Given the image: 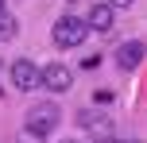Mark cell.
<instances>
[{"instance_id":"1","label":"cell","mask_w":147,"mask_h":143,"mask_svg":"<svg viewBox=\"0 0 147 143\" xmlns=\"http://www.w3.org/2000/svg\"><path fill=\"white\" fill-rule=\"evenodd\" d=\"M23 120H27V136L43 139V136H51V132L58 128L62 112H58V105H51V101H43V105H31Z\"/></svg>"},{"instance_id":"2","label":"cell","mask_w":147,"mask_h":143,"mask_svg":"<svg viewBox=\"0 0 147 143\" xmlns=\"http://www.w3.org/2000/svg\"><path fill=\"white\" fill-rule=\"evenodd\" d=\"M89 35V23L78 19V15H62L58 23H54V46H62V50H74V46H81Z\"/></svg>"},{"instance_id":"3","label":"cell","mask_w":147,"mask_h":143,"mask_svg":"<svg viewBox=\"0 0 147 143\" xmlns=\"http://www.w3.org/2000/svg\"><path fill=\"white\" fill-rule=\"evenodd\" d=\"M12 85L23 89V93L39 89V85H43V70H39L31 58H16V62H12Z\"/></svg>"},{"instance_id":"4","label":"cell","mask_w":147,"mask_h":143,"mask_svg":"<svg viewBox=\"0 0 147 143\" xmlns=\"http://www.w3.org/2000/svg\"><path fill=\"white\" fill-rule=\"evenodd\" d=\"M74 85V70L62 66V62H51V66H43V89L51 93H66Z\"/></svg>"},{"instance_id":"5","label":"cell","mask_w":147,"mask_h":143,"mask_svg":"<svg viewBox=\"0 0 147 143\" xmlns=\"http://www.w3.org/2000/svg\"><path fill=\"white\" fill-rule=\"evenodd\" d=\"M112 19H116V8H109V4H93L85 15V23L93 31H112Z\"/></svg>"},{"instance_id":"6","label":"cell","mask_w":147,"mask_h":143,"mask_svg":"<svg viewBox=\"0 0 147 143\" xmlns=\"http://www.w3.org/2000/svg\"><path fill=\"white\" fill-rule=\"evenodd\" d=\"M143 54H147L143 43H124V46L116 50V66H120V70H136V66L143 62Z\"/></svg>"},{"instance_id":"7","label":"cell","mask_w":147,"mask_h":143,"mask_svg":"<svg viewBox=\"0 0 147 143\" xmlns=\"http://www.w3.org/2000/svg\"><path fill=\"white\" fill-rule=\"evenodd\" d=\"M20 35V19L8 12H0V43H12V39Z\"/></svg>"},{"instance_id":"8","label":"cell","mask_w":147,"mask_h":143,"mask_svg":"<svg viewBox=\"0 0 147 143\" xmlns=\"http://www.w3.org/2000/svg\"><path fill=\"white\" fill-rule=\"evenodd\" d=\"M136 0H109V8H132Z\"/></svg>"},{"instance_id":"9","label":"cell","mask_w":147,"mask_h":143,"mask_svg":"<svg viewBox=\"0 0 147 143\" xmlns=\"http://www.w3.org/2000/svg\"><path fill=\"white\" fill-rule=\"evenodd\" d=\"M101 143H120V139H101Z\"/></svg>"},{"instance_id":"10","label":"cell","mask_w":147,"mask_h":143,"mask_svg":"<svg viewBox=\"0 0 147 143\" xmlns=\"http://www.w3.org/2000/svg\"><path fill=\"white\" fill-rule=\"evenodd\" d=\"M62 143H78V139H62Z\"/></svg>"},{"instance_id":"11","label":"cell","mask_w":147,"mask_h":143,"mask_svg":"<svg viewBox=\"0 0 147 143\" xmlns=\"http://www.w3.org/2000/svg\"><path fill=\"white\" fill-rule=\"evenodd\" d=\"M0 12H4V0H0Z\"/></svg>"}]
</instances>
